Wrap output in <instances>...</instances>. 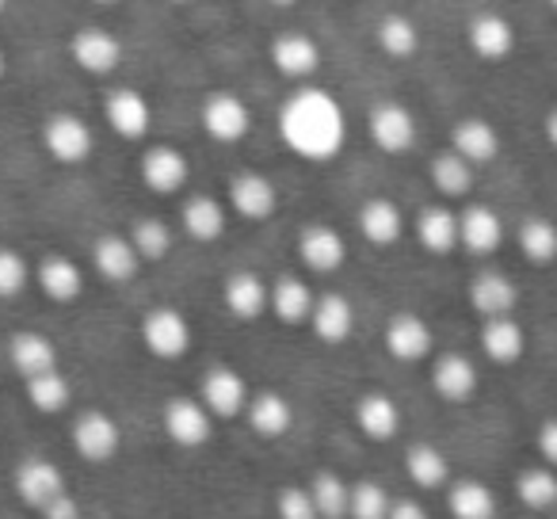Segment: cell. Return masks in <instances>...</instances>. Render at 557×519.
<instances>
[{
  "mask_svg": "<svg viewBox=\"0 0 557 519\" xmlns=\"http://www.w3.org/2000/svg\"><path fill=\"white\" fill-rule=\"evenodd\" d=\"M278 138L302 161L325 164L348 141V119H344V108L333 92L318 85H302L278 108Z\"/></svg>",
  "mask_w": 557,
  "mask_h": 519,
  "instance_id": "1",
  "label": "cell"
},
{
  "mask_svg": "<svg viewBox=\"0 0 557 519\" xmlns=\"http://www.w3.org/2000/svg\"><path fill=\"white\" fill-rule=\"evenodd\" d=\"M199 123L210 141L218 146H237L252 134V111L237 92H210L199 108Z\"/></svg>",
  "mask_w": 557,
  "mask_h": 519,
  "instance_id": "2",
  "label": "cell"
},
{
  "mask_svg": "<svg viewBox=\"0 0 557 519\" xmlns=\"http://www.w3.org/2000/svg\"><path fill=\"white\" fill-rule=\"evenodd\" d=\"M42 149L54 157L58 164H85L96 149V134L73 111H54L42 123Z\"/></svg>",
  "mask_w": 557,
  "mask_h": 519,
  "instance_id": "3",
  "label": "cell"
},
{
  "mask_svg": "<svg viewBox=\"0 0 557 519\" xmlns=\"http://www.w3.org/2000/svg\"><path fill=\"white\" fill-rule=\"evenodd\" d=\"M70 58L77 70H85L88 77H111V73L123 65L126 50H123V39L108 27H77L70 39Z\"/></svg>",
  "mask_w": 557,
  "mask_h": 519,
  "instance_id": "4",
  "label": "cell"
},
{
  "mask_svg": "<svg viewBox=\"0 0 557 519\" xmlns=\"http://www.w3.org/2000/svg\"><path fill=\"white\" fill-rule=\"evenodd\" d=\"M367 134H371V141L382 153L401 157L417 146V115H412L405 103L382 100V103H374L371 115H367Z\"/></svg>",
  "mask_w": 557,
  "mask_h": 519,
  "instance_id": "5",
  "label": "cell"
},
{
  "mask_svg": "<svg viewBox=\"0 0 557 519\" xmlns=\"http://www.w3.org/2000/svg\"><path fill=\"white\" fill-rule=\"evenodd\" d=\"M268 58L278 77L298 81V85H306V81L321 70V62H325L318 39H310L306 32H278L268 47Z\"/></svg>",
  "mask_w": 557,
  "mask_h": 519,
  "instance_id": "6",
  "label": "cell"
},
{
  "mask_svg": "<svg viewBox=\"0 0 557 519\" xmlns=\"http://www.w3.org/2000/svg\"><path fill=\"white\" fill-rule=\"evenodd\" d=\"M103 119L123 141H141L149 134V126H153V108H149V100L138 88L119 85L103 96Z\"/></svg>",
  "mask_w": 557,
  "mask_h": 519,
  "instance_id": "7",
  "label": "cell"
},
{
  "mask_svg": "<svg viewBox=\"0 0 557 519\" xmlns=\"http://www.w3.org/2000/svg\"><path fill=\"white\" fill-rule=\"evenodd\" d=\"M466 42H470V50L481 62H508L516 54L519 35L511 27V20L500 16V12H478L470 20V27H466Z\"/></svg>",
  "mask_w": 557,
  "mask_h": 519,
  "instance_id": "8",
  "label": "cell"
},
{
  "mask_svg": "<svg viewBox=\"0 0 557 519\" xmlns=\"http://www.w3.org/2000/svg\"><path fill=\"white\" fill-rule=\"evenodd\" d=\"M141 341H146V348L153 351V356L176 359V356H184L187 344H191V325H187V318L180 310L161 306V310L146 313V321H141Z\"/></svg>",
  "mask_w": 557,
  "mask_h": 519,
  "instance_id": "9",
  "label": "cell"
},
{
  "mask_svg": "<svg viewBox=\"0 0 557 519\" xmlns=\"http://www.w3.org/2000/svg\"><path fill=\"white\" fill-rule=\"evenodd\" d=\"M138 172L141 184L153 195H176L187 184V176H191V164H187V157L176 146H149L141 153Z\"/></svg>",
  "mask_w": 557,
  "mask_h": 519,
  "instance_id": "10",
  "label": "cell"
},
{
  "mask_svg": "<svg viewBox=\"0 0 557 519\" xmlns=\"http://www.w3.org/2000/svg\"><path fill=\"white\" fill-rule=\"evenodd\" d=\"M500 146H504L500 131H496L485 115L458 119L455 131H450V149H455L458 157H466L473 169H478V164H493L496 157H500Z\"/></svg>",
  "mask_w": 557,
  "mask_h": 519,
  "instance_id": "11",
  "label": "cell"
},
{
  "mask_svg": "<svg viewBox=\"0 0 557 519\" xmlns=\"http://www.w3.org/2000/svg\"><path fill=\"white\" fill-rule=\"evenodd\" d=\"M230 207L248 222H263V218L275 214L278 191L263 172H237L230 180Z\"/></svg>",
  "mask_w": 557,
  "mask_h": 519,
  "instance_id": "12",
  "label": "cell"
},
{
  "mask_svg": "<svg viewBox=\"0 0 557 519\" xmlns=\"http://www.w3.org/2000/svg\"><path fill=\"white\" fill-rule=\"evenodd\" d=\"M298 252H302V264L318 275L341 272L344 260H348V245L333 225H306L302 237H298Z\"/></svg>",
  "mask_w": 557,
  "mask_h": 519,
  "instance_id": "13",
  "label": "cell"
},
{
  "mask_svg": "<svg viewBox=\"0 0 557 519\" xmlns=\"http://www.w3.org/2000/svg\"><path fill=\"white\" fill-rule=\"evenodd\" d=\"M500 240H504V222L493 207L473 202V207H466L458 214V245L470 248L473 256H493L500 248Z\"/></svg>",
  "mask_w": 557,
  "mask_h": 519,
  "instance_id": "14",
  "label": "cell"
},
{
  "mask_svg": "<svg viewBox=\"0 0 557 519\" xmlns=\"http://www.w3.org/2000/svg\"><path fill=\"white\" fill-rule=\"evenodd\" d=\"M73 447H77V455L88 458V462H108V458H115V450H119L115 420L103 417V412H85V417L73 424Z\"/></svg>",
  "mask_w": 557,
  "mask_h": 519,
  "instance_id": "15",
  "label": "cell"
},
{
  "mask_svg": "<svg viewBox=\"0 0 557 519\" xmlns=\"http://www.w3.org/2000/svg\"><path fill=\"white\" fill-rule=\"evenodd\" d=\"M16 493L24 504L42 508V504H50L58 493H65V478L54 462H47V458H27V462L16 470Z\"/></svg>",
  "mask_w": 557,
  "mask_h": 519,
  "instance_id": "16",
  "label": "cell"
},
{
  "mask_svg": "<svg viewBox=\"0 0 557 519\" xmlns=\"http://www.w3.org/2000/svg\"><path fill=\"white\" fill-rule=\"evenodd\" d=\"M138 248L131 245V237H119V233H103V237H96L92 245V264L96 272L103 275V280L111 283H126L134 280V272H138Z\"/></svg>",
  "mask_w": 557,
  "mask_h": 519,
  "instance_id": "17",
  "label": "cell"
},
{
  "mask_svg": "<svg viewBox=\"0 0 557 519\" xmlns=\"http://www.w3.org/2000/svg\"><path fill=\"white\" fill-rule=\"evenodd\" d=\"M359 233H363L371 245H379V248H389V245H397L401 240V233H405V214H401V207H397L394 199H367L363 202V210H359Z\"/></svg>",
  "mask_w": 557,
  "mask_h": 519,
  "instance_id": "18",
  "label": "cell"
},
{
  "mask_svg": "<svg viewBox=\"0 0 557 519\" xmlns=\"http://www.w3.org/2000/svg\"><path fill=\"white\" fill-rule=\"evenodd\" d=\"M386 348L401 363H417L432 351V329L417 318V313H397L386 329Z\"/></svg>",
  "mask_w": 557,
  "mask_h": 519,
  "instance_id": "19",
  "label": "cell"
},
{
  "mask_svg": "<svg viewBox=\"0 0 557 519\" xmlns=\"http://www.w3.org/2000/svg\"><path fill=\"white\" fill-rule=\"evenodd\" d=\"M164 432L180 443V447H199V443L210 440V417L202 405L187 401V397H176L164 409Z\"/></svg>",
  "mask_w": 557,
  "mask_h": 519,
  "instance_id": "20",
  "label": "cell"
},
{
  "mask_svg": "<svg viewBox=\"0 0 557 519\" xmlns=\"http://www.w3.org/2000/svg\"><path fill=\"white\" fill-rule=\"evenodd\" d=\"M470 302H473V310L485 313V318H508L519 302V291L508 275L485 272L470 283Z\"/></svg>",
  "mask_w": 557,
  "mask_h": 519,
  "instance_id": "21",
  "label": "cell"
},
{
  "mask_svg": "<svg viewBox=\"0 0 557 519\" xmlns=\"http://www.w3.org/2000/svg\"><path fill=\"white\" fill-rule=\"evenodd\" d=\"M202 401H207L210 412L218 417H237L248 401V390H245V379L230 367H218L202 379Z\"/></svg>",
  "mask_w": 557,
  "mask_h": 519,
  "instance_id": "22",
  "label": "cell"
},
{
  "mask_svg": "<svg viewBox=\"0 0 557 519\" xmlns=\"http://www.w3.org/2000/svg\"><path fill=\"white\" fill-rule=\"evenodd\" d=\"M374 42H379V50L386 58L405 62V58L420 54V27L412 24L409 16H401V12H389V16H382L379 27H374Z\"/></svg>",
  "mask_w": 557,
  "mask_h": 519,
  "instance_id": "23",
  "label": "cell"
},
{
  "mask_svg": "<svg viewBox=\"0 0 557 519\" xmlns=\"http://www.w3.org/2000/svg\"><path fill=\"white\" fill-rule=\"evenodd\" d=\"M180 218H184L187 237L202 240V245H210V240H218L225 233V207L214 195H195V199H187Z\"/></svg>",
  "mask_w": 557,
  "mask_h": 519,
  "instance_id": "24",
  "label": "cell"
},
{
  "mask_svg": "<svg viewBox=\"0 0 557 519\" xmlns=\"http://www.w3.org/2000/svg\"><path fill=\"white\" fill-rule=\"evenodd\" d=\"M417 237H420V245H424L428 252H435V256L455 252V248H458V214H455V210H447V207L420 210Z\"/></svg>",
  "mask_w": 557,
  "mask_h": 519,
  "instance_id": "25",
  "label": "cell"
},
{
  "mask_svg": "<svg viewBox=\"0 0 557 519\" xmlns=\"http://www.w3.org/2000/svg\"><path fill=\"white\" fill-rule=\"evenodd\" d=\"M432 386L447 401H470L478 390V371L466 356H443L432 371Z\"/></svg>",
  "mask_w": 557,
  "mask_h": 519,
  "instance_id": "26",
  "label": "cell"
},
{
  "mask_svg": "<svg viewBox=\"0 0 557 519\" xmlns=\"http://www.w3.org/2000/svg\"><path fill=\"white\" fill-rule=\"evenodd\" d=\"M9 356H12V367H16L24 379H35L42 371H54L58 367V351L47 336L39 333H16L9 344Z\"/></svg>",
  "mask_w": 557,
  "mask_h": 519,
  "instance_id": "27",
  "label": "cell"
},
{
  "mask_svg": "<svg viewBox=\"0 0 557 519\" xmlns=\"http://www.w3.org/2000/svg\"><path fill=\"white\" fill-rule=\"evenodd\" d=\"M39 287L54 302H73L85 291V275H81V268L73 264L70 256H47L39 264Z\"/></svg>",
  "mask_w": 557,
  "mask_h": 519,
  "instance_id": "28",
  "label": "cell"
},
{
  "mask_svg": "<svg viewBox=\"0 0 557 519\" xmlns=\"http://www.w3.org/2000/svg\"><path fill=\"white\" fill-rule=\"evenodd\" d=\"M313 329H318V336L325 344H341L351 336V329H356V313H351L348 298L344 295H325L313 302V313H310Z\"/></svg>",
  "mask_w": 557,
  "mask_h": 519,
  "instance_id": "29",
  "label": "cell"
},
{
  "mask_svg": "<svg viewBox=\"0 0 557 519\" xmlns=\"http://www.w3.org/2000/svg\"><path fill=\"white\" fill-rule=\"evenodd\" d=\"M222 295H225V306H230L233 318L252 321V318H260V313L268 310V287H263V280H260V275H252V272L230 275Z\"/></svg>",
  "mask_w": 557,
  "mask_h": 519,
  "instance_id": "30",
  "label": "cell"
},
{
  "mask_svg": "<svg viewBox=\"0 0 557 519\" xmlns=\"http://www.w3.org/2000/svg\"><path fill=\"white\" fill-rule=\"evenodd\" d=\"M268 306L275 310V318L283 321V325H298V321H306L313 313V291L306 287L302 280L283 275V280L271 287Z\"/></svg>",
  "mask_w": 557,
  "mask_h": 519,
  "instance_id": "31",
  "label": "cell"
},
{
  "mask_svg": "<svg viewBox=\"0 0 557 519\" xmlns=\"http://www.w3.org/2000/svg\"><path fill=\"white\" fill-rule=\"evenodd\" d=\"M428 176H432V184L440 195H447V199H462V195L473 187V164L466 161V157H458L455 149H443V153H435Z\"/></svg>",
  "mask_w": 557,
  "mask_h": 519,
  "instance_id": "32",
  "label": "cell"
},
{
  "mask_svg": "<svg viewBox=\"0 0 557 519\" xmlns=\"http://www.w3.org/2000/svg\"><path fill=\"white\" fill-rule=\"evenodd\" d=\"M356 420L371 440H394L401 428V409L394 405V397L386 394H367L356 409Z\"/></svg>",
  "mask_w": 557,
  "mask_h": 519,
  "instance_id": "33",
  "label": "cell"
},
{
  "mask_svg": "<svg viewBox=\"0 0 557 519\" xmlns=\"http://www.w3.org/2000/svg\"><path fill=\"white\" fill-rule=\"evenodd\" d=\"M481 344H485V356L493 363H516L523 356V329L508 318H488L481 329Z\"/></svg>",
  "mask_w": 557,
  "mask_h": 519,
  "instance_id": "34",
  "label": "cell"
},
{
  "mask_svg": "<svg viewBox=\"0 0 557 519\" xmlns=\"http://www.w3.org/2000/svg\"><path fill=\"white\" fill-rule=\"evenodd\" d=\"M248 424H252L260 435H268V440H275V435H283L290 424H295V412H290V405L278 394H260L252 405H248Z\"/></svg>",
  "mask_w": 557,
  "mask_h": 519,
  "instance_id": "35",
  "label": "cell"
},
{
  "mask_svg": "<svg viewBox=\"0 0 557 519\" xmlns=\"http://www.w3.org/2000/svg\"><path fill=\"white\" fill-rule=\"evenodd\" d=\"M519 248L531 264H549L557 260V225L549 218H527L519 225Z\"/></svg>",
  "mask_w": 557,
  "mask_h": 519,
  "instance_id": "36",
  "label": "cell"
},
{
  "mask_svg": "<svg viewBox=\"0 0 557 519\" xmlns=\"http://www.w3.org/2000/svg\"><path fill=\"white\" fill-rule=\"evenodd\" d=\"M405 470H409V478L417 481L420 489H440L443 481H447V458H443L440 447H432V443H417V447H409V455H405Z\"/></svg>",
  "mask_w": 557,
  "mask_h": 519,
  "instance_id": "37",
  "label": "cell"
},
{
  "mask_svg": "<svg viewBox=\"0 0 557 519\" xmlns=\"http://www.w3.org/2000/svg\"><path fill=\"white\" fill-rule=\"evenodd\" d=\"M450 516L455 519H493L496 496L488 493L481 481H462V485L450 489Z\"/></svg>",
  "mask_w": 557,
  "mask_h": 519,
  "instance_id": "38",
  "label": "cell"
},
{
  "mask_svg": "<svg viewBox=\"0 0 557 519\" xmlns=\"http://www.w3.org/2000/svg\"><path fill=\"white\" fill-rule=\"evenodd\" d=\"M27 397L39 412H62L70 405V382L58 371H42L35 379H27Z\"/></svg>",
  "mask_w": 557,
  "mask_h": 519,
  "instance_id": "39",
  "label": "cell"
},
{
  "mask_svg": "<svg viewBox=\"0 0 557 519\" xmlns=\"http://www.w3.org/2000/svg\"><path fill=\"white\" fill-rule=\"evenodd\" d=\"M310 496L318 504V516L321 519H344L348 516V485H344L336 473H318L310 485Z\"/></svg>",
  "mask_w": 557,
  "mask_h": 519,
  "instance_id": "40",
  "label": "cell"
},
{
  "mask_svg": "<svg viewBox=\"0 0 557 519\" xmlns=\"http://www.w3.org/2000/svg\"><path fill=\"white\" fill-rule=\"evenodd\" d=\"M131 245L138 248L141 260H161V256H169V248H172V230L161 222V218H141V222H134V230H131Z\"/></svg>",
  "mask_w": 557,
  "mask_h": 519,
  "instance_id": "41",
  "label": "cell"
},
{
  "mask_svg": "<svg viewBox=\"0 0 557 519\" xmlns=\"http://www.w3.org/2000/svg\"><path fill=\"white\" fill-rule=\"evenodd\" d=\"M519 501L527 508H554L557 504V478L549 470H527L519 473Z\"/></svg>",
  "mask_w": 557,
  "mask_h": 519,
  "instance_id": "42",
  "label": "cell"
},
{
  "mask_svg": "<svg viewBox=\"0 0 557 519\" xmlns=\"http://www.w3.org/2000/svg\"><path fill=\"white\" fill-rule=\"evenodd\" d=\"M348 511H351V519H386V511H389L386 489H379L374 481L356 485L348 496Z\"/></svg>",
  "mask_w": 557,
  "mask_h": 519,
  "instance_id": "43",
  "label": "cell"
},
{
  "mask_svg": "<svg viewBox=\"0 0 557 519\" xmlns=\"http://www.w3.org/2000/svg\"><path fill=\"white\" fill-rule=\"evenodd\" d=\"M32 272H27V260L16 248H0V298H16L27 287Z\"/></svg>",
  "mask_w": 557,
  "mask_h": 519,
  "instance_id": "44",
  "label": "cell"
},
{
  "mask_svg": "<svg viewBox=\"0 0 557 519\" xmlns=\"http://www.w3.org/2000/svg\"><path fill=\"white\" fill-rule=\"evenodd\" d=\"M278 519H318L310 489H283L278 493Z\"/></svg>",
  "mask_w": 557,
  "mask_h": 519,
  "instance_id": "45",
  "label": "cell"
},
{
  "mask_svg": "<svg viewBox=\"0 0 557 519\" xmlns=\"http://www.w3.org/2000/svg\"><path fill=\"white\" fill-rule=\"evenodd\" d=\"M42 519H81V508H77V501L73 496H65V493H58L50 504H42Z\"/></svg>",
  "mask_w": 557,
  "mask_h": 519,
  "instance_id": "46",
  "label": "cell"
},
{
  "mask_svg": "<svg viewBox=\"0 0 557 519\" xmlns=\"http://www.w3.org/2000/svg\"><path fill=\"white\" fill-rule=\"evenodd\" d=\"M539 450H542V458H549V462L557 466V420L542 424V432H539Z\"/></svg>",
  "mask_w": 557,
  "mask_h": 519,
  "instance_id": "47",
  "label": "cell"
},
{
  "mask_svg": "<svg viewBox=\"0 0 557 519\" xmlns=\"http://www.w3.org/2000/svg\"><path fill=\"white\" fill-rule=\"evenodd\" d=\"M386 519H428V516L417 501H397V504H389Z\"/></svg>",
  "mask_w": 557,
  "mask_h": 519,
  "instance_id": "48",
  "label": "cell"
},
{
  "mask_svg": "<svg viewBox=\"0 0 557 519\" xmlns=\"http://www.w3.org/2000/svg\"><path fill=\"white\" fill-rule=\"evenodd\" d=\"M542 131H546V141H549V146L557 149V103L546 111V123H542Z\"/></svg>",
  "mask_w": 557,
  "mask_h": 519,
  "instance_id": "49",
  "label": "cell"
},
{
  "mask_svg": "<svg viewBox=\"0 0 557 519\" xmlns=\"http://www.w3.org/2000/svg\"><path fill=\"white\" fill-rule=\"evenodd\" d=\"M4 73H9V54H4V47H0V81H4Z\"/></svg>",
  "mask_w": 557,
  "mask_h": 519,
  "instance_id": "50",
  "label": "cell"
},
{
  "mask_svg": "<svg viewBox=\"0 0 557 519\" xmlns=\"http://www.w3.org/2000/svg\"><path fill=\"white\" fill-rule=\"evenodd\" d=\"M268 4H275V9H290V4H298V0H268Z\"/></svg>",
  "mask_w": 557,
  "mask_h": 519,
  "instance_id": "51",
  "label": "cell"
},
{
  "mask_svg": "<svg viewBox=\"0 0 557 519\" xmlns=\"http://www.w3.org/2000/svg\"><path fill=\"white\" fill-rule=\"evenodd\" d=\"M88 4H100V9H108V4H119V0H88Z\"/></svg>",
  "mask_w": 557,
  "mask_h": 519,
  "instance_id": "52",
  "label": "cell"
},
{
  "mask_svg": "<svg viewBox=\"0 0 557 519\" xmlns=\"http://www.w3.org/2000/svg\"><path fill=\"white\" fill-rule=\"evenodd\" d=\"M169 4H191V0H169Z\"/></svg>",
  "mask_w": 557,
  "mask_h": 519,
  "instance_id": "53",
  "label": "cell"
},
{
  "mask_svg": "<svg viewBox=\"0 0 557 519\" xmlns=\"http://www.w3.org/2000/svg\"><path fill=\"white\" fill-rule=\"evenodd\" d=\"M4 9H9V0H0V12H4Z\"/></svg>",
  "mask_w": 557,
  "mask_h": 519,
  "instance_id": "54",
  "label": "cell"
},
{
  "mask_svg": "<svg viewBox=\"0 0 557 519\" xmlns=\"http://www.w3.org/2000/svg\"><path fill=\"white\" fill-rule=\"evenodd\" d=\"M549 9H554V12H557V0H549Z\"/></svg>",
  "mask_w": 557,
  "mask_h": 519,
  "instance_id": "55",
  "label": "cell"
}]
</instances>
